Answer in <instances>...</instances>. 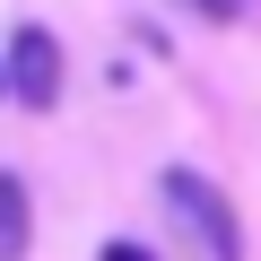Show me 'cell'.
<instances>
[{"mask_svg": "<svg viewBox=\"0 0 261 261\" xmlns=\"http://www.w3.org/2000/svg\"><path fill=\"white\" fill-rule=\"evenodd\" d=\"M157 192H166V209L183 218V235H192V252H200V261H244L235 200H226L209 174H192V166H166V174H157Z\"/></svg>", "mask_w": 261, "mask_h": 261, "instance_id": "1", "label": "cell"}, {"mask_svg": "<svg viewBox=\"0 0 261 261\" xmlns=\"http://www.w3.org/2000/svg\"><path fill=\"white\" fill-rule=\"evenodd\" d=\"M9 96L27 113H53L61 105V44H53V27H18L9 35Z\"/></svg>", "mask_w": 261, "mask_h": 261, "instance_id": "2", "label": "cell"}, {"mask_svg": "<svg viewBox=\"0 0 261 261\" xmlns=\"http://www.w3.org/2000/svg\"><path fill=\"white\" fill-rule=\"evenodd\" d=\"M27 226H35L27 183H18V174H0V261H27Z\"/></svg>", "mask_w": 261, "mask_h": 261, "instance_id": "3", "label": "cell"}, {"mask_svg": "<svg viewBox=\"0 0 261 261\" xmlns=\"http://www.w3.org/2000/svg\"><path fill=\"white\" fill-rule=\"evenodd\" d=\"M192 9H200V18H218V27H226V18H244V0H192Z\"/></svg>", "mask_w": 261, "mask_h": 261, "instance_id": "4", "label": "cell"}, {"mask_svg": "<svg viewBox=\"0 0 261 261\" xmlns=\"http://www.w3.org/2000/svg\"><path fill=\"white\" fill-rule=\"evenodd\" d=\"M96 261H157V252H148V244H105Z\"/></svg>", "mask_w": 261, "mask_h": 261, "instance_id": "5", "label": "cell"}]
</instances>
